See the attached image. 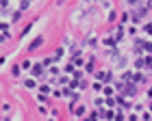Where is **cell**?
Here are the masks:
<instances>
[{
    "label": "cell",
    "instance_id": "obj_21",
    "mask_svg": "<svg viewBox=\"0 0 152 121\" xmlns=\"http://www.w3.org/2000/svg\"><path fill=\"white\" fill-rule=\"evenodd\" d=\"M63 71H65V73H70V76H72V73L76 71V67H74V63H72V60H70V63H67V65L63 67Z\"/></svg>",
    "mask_w": 152,
    "mask_h": 121
},
{
    "label": "cell",
    "instance_id": "obj_47",
    "mask_svg": "<svg viewBox=\"0 0 152 121\" xmlns=\"http://www.w3.org/2000/svg\"><path fill=\"white\" fill-rule=\"evenodd\" d=\"M48 121H57V117H48Z\"/></svg>",
    "mask_w": 152,
    "mask_h": 121
},
{
    "label": "cell",
    "instance_id": "obj_8",
    "mask_svg": "<svg viewBox=\"0 0 152 121\" xmlns=\"http://www.w3.org/2000/svg\"><path fill=\"white\" fill-rule=\"evenodd\" d=\"M133 65H135V69H137V71H141V69H143V67H146V65H148V60H146V56H137Z\"/></svg>",
    "mask_w": 152,
    "mask_h": 121
},
{
    "label": "cell",
    "instance_id": "obj_25",
    "mask_svg": "<svg viewBox=\"0 0 152 121\" xmlns=\"http://www.w3.org/2000/svg\"><path fill=\"white\" fill-rule=\"evenodd\" d=\"M28 6H31V0H20V11H26V9H28Z\"/></svg>",
    "mask_w": 152,
    "mask_h": 121
},
{
    "label": "cell",
    "instance_id": "obj_24",
    "mask_svg": "<svg viewBox=\"0 0 152 121\" xmlns=\"http://www.w3.org/2000/svg\"><path fill=\"white\" fill-rule=\"evenodd\" d=\"M0 11H2V13H9V0H0Z\"/></svg>",
    "mask_w": 152,
    "mask_h": 121
},
{
    "label": "cell",
    "instance_id": "obj_27",
    "mask_svg": "<svg viewBox=\"0 0 152 121\" xmlns=\"http://www.w3.org/2000/svg\"><path fill=\"white\" fill-rule=\"evenodd\" d=\"M102 86H104V84H102V82H98V80H96V82L91 84V89H94L96 93H102Z\"/></svg>",
    "mask_w": 152,
    "mask_h": 121
},
{
    "label": "cell",
    "instance_id": "obj_37",
    "mask_svg": "<svg viewBox=\"0 0 152 121\" xmlns=\"http://www.w3.org/2000/svg\"><path fill=\"white\" fill-rule=\"evenodd\" d=\"M143 32H146V35H152V22H148L146 26H143Z\"/></svg>",
    "mask_w": 152,
    "mask_h": 121
},
{
    "label": "cell",
    "instance_id": "obj_5",
    "mask_svg": "<svg viewBox=\"0 0 152 121\" xmlns=\"http://www.w3.org/2000/svg\"><path fill=\"white\" fill-rule=\"evenodd\" d=\"M100 43L104 45V48H109V50H115V48H117V39H115L113 35H111V37H104Z\"/></svg>",
    "mask_w": 152,
    "mask_h": 121
},
{
    "label": "cell",
    "instance_id": "obj_31",
    "mask_svg": "<svg viewBox=\"0 0 152 121\" xmlns=\"http://www.w3.org/2000/svg\"><path fill=\"white\" fill-rule=\"evenodd\" d=\"M9 39H11V32H0V43L9 41Z\"/></svg>",
    "mask_w": 152,
    "mask_h": 121
},
{
    "label": "cell",
    "instance_id": "obj_38",
    "mask_svg": "<svg viewBox=\"0 0 152 121\" xmlns=\"http://www.w3.org/2000/svg\"><path fill=\"white\" fill-rule=\"evenodd\" d=\"M152 119V112L148 110V112H143V115H141V121H150Z\"/></svg>",
    "mask_w": 152,
    "mask_h": 121
},
{
    "label": "cell",
    "instance_id": "obj_2",
    "mask_svg": "<svg viewBox=\"0 0 152 121\" xmlns=\"http://www.w3.org/2000/svg\"><path fill=\"white\" fill-rule=\"evenodd\" d=\"M31 78H46V67L41 63H35L31 67Z\"/></svg>",
    "mask_w": 152,
    "mask_h": 121
},
{
    "label": "cell",
    "instance_id": "obj_45",
    "mask_svg": "<svg viewBox=\"0 0 152 121\" xmlns=\"http://www.w3.org/2000/svg\"><path fill=\"white\" fill-rule=\"evenodd\" d=\"M148 97L152 99V86H150V89H148Z\"/></svg>",
    "mask_w": 152,
    "mask_h": 121
},
{
    "label": "cell",
    "instance_id": "obj_30",
    "mask_svg": "<svg viewBox=\"0 0 152 121\" xmlns=\"http://www.w3.org/2000/svg\"><path fill=\"white\" fill-rule=\"evenodd\" d=\"M104 104H107V108H113L115 106V97H104Z\"/></svg>",
    "mask_w": 152,
    "mask_h": 121
},
{
    "label": "cell",
    "instance_id": "obj_4",
    "mask_svg": "<svg viewBox=\"0 0 152 121\" xmlns=\"http://www.w3.org/2000/svg\"><path fill=\"white\" fill-rule=\"evenodd\" d=\"M22 84H24V89H28V91H35L37 86H39V84H37V78H31V76H28V78H24V80H22Z\"/></svg>",
    "mask_w": 152,
    "mask_h": 121
},
{
    "label": "cell",
    "instance_id": "obj_32",
    "mask_svg": "<svg viewBox=\"0 0 152 121\" xmlns=\"http://www.w3.org/2000/svg\"><path fill=\"white\" fill-rule=\"evenodd\" d=\"M61 91H63V97H72V89H70V86H63V89H61Z\"/></svg>",
    "mask_w": 152,
    "mask_h": 121
},
{
    "label": "cell",
    "instance_id": "obj_40",
    "mask_svg": "<svg viewBox=\"0 0 152 121\" xmlns=\"http://www.w3.org/2000/svg\"><path fill=\"white\" fill-rule=\"evenodd\" d=\"M128 35H133V37L137 35V26H130V28H128Z\"/></svg>",
    "mask_w": 152,
    "mask_h": 121
},
{
    "label": "cell",
    "instance_id": "obj_14",
    "mask_svg": "<svg viewBox=\"0 0 152 121\" xmlns=\"http://www.w3.org/2000/svg\"><path fill=\"white\" fill-rule=\"evenodd\" d=\"M18 22H22V11H13L11 13V24H18Z\"/></svg>",
    "mask_w": 152,
    "mask_h": 121
},
{
    "label": "cell",
    "instance_id": "obj_35",
    "mask_svg": "<svg viewBox=\"0 0 152 121\" xmlns=\"http://www.w3.org/2000/svg\"><path fill=\"white\" fill-rule=\"evenodd\" d=\"M37 112H39V115H48V108H46L44 104H39V106H37Z\"/></svg>",
    "mask_w": 152,
    "mask_h": 121
},
{
    "label": "cell",
    "instance_id": "obj_42",
    "mask_svg": "<svg viewBox=\"0 0 152 121\" xmlns=\"http://www.w3.org/2000/svg\"><path fill=\"white\" fill-rule=\"evenodd\" d=\"M126 121H137V115H130V117H128Z\"/></svg>",
    "mask_w": 152,
    "mask_h": 121
},
{
    "label": "cell",
    "instance_id": "obj_43",
    "mask_svg": "<svg viewBox=\"0 0 152 121\" xmlns=\"http://www.w3.org/2000/svg\"><path fill=\"white\" fill-rule=\"evenodd\" d=\"M126 2H130V4H139V0H126Z\"/></svg>",
    "mask_w": 152,
    "mask_h": 121
},
{
    "label": "cell",
    "instance_id": "obj_26",
    "mask_svg": "<svg viewBox=\"0 0 152 121\" xmlns=\"http://www.w3.org/2000/svg\"><path fill=\"white\" fill-rule=\"evenodd\" d=\"M11 28V22H0V32H9Z\"/></svg>",
    "mask_w": 152,
    "mask_h": 121
},
{
    "label": "cell",
    "instance_id": "obj_28",
    "mask_svg": "<svg viewBox=\"0 0 152 121\" xmlns=\"http://www.w3.org/2000/svg\"><path fill=\"white\" fill-rule=\"evenodd\" d=\"M107 19H109V22H115V19H117V11L111 9V11H109V15H107Z\"/></svg>",
    "mask_w": 152,
    "mask_h": 121
},
{
    "label": "cell",
    "instance_id": "obj_12",
    "mask_svg": "<svg viewBox=\"0 0 152 121\" xmlns=\"http://www.w3.org/2000/svg\"><path fill=\"white\" fill-rule=\"evenodd\" d=\"M102 95H104V97H113L115 95V89H113V86H109V84H104V86H102Z\"/></svg>",
    "mask_w": 152,
    "mask_h": 121
},
{
    "label": "cell",
    "instance_id": "obj_20",
    "mask_svg": "<svg viewBox=\"0 0 152 121\" xmlns=\"http://www.w3.org/2000/svg\"><path fill=\"white\" fill-rule=\"evenodd\" d=\"M35 99H37V104H46L48 102V95H46V93H37Z\"/></svg>",
    "mask_w": 152,
    "mask_h": 121
},
{
    "label": "cell",
    "instance_id": "obj_6",
    "mask_svg": "<svg viewBox=\"0 0 152 121\" xmlns=\"http://www.w3.org/2000/svg\"><path fill=\"white\" fill-rule=\"evenodd\" d=\"M133 82H135V84H143V82H148V76H146L143 71H135V73H133Z\"/></svg>",
    "mask_w": 152,
    "mask_h": 121
},
{
    "label": "cell",
    "instance_id": "obj_1",
    "mask_svg": "<svg viewBox=\"0 0 152 121\" xmlns=\"http://www.w3.org/2000/svg\"><path fill=\"white\" fill-rule=\"evenodd\" d=\"M96 80L102 84H109V82H113V71H109V69H100V71H96L94 73Z\"/></svg>",
    "mask_w": 152,
    "mask_h": 121
},
{
    "label": "cell",
    "instance_id": "obj_19",
    "mask_svg": "<svg viewBox=\"0 0 152 121\" xmlns=\"http://www.w3.org/2000/svg\"><path fill=\"white\" fill-rule=\"evenodd\" d=\"M46 73H48V76H61V69L57 65H50V69H48Z\"/></svg>",
    "mask_w": 152,
    "mask_h": 121
},
{
    "label": "cell",
    "instance_id": "obj_7",
    "mask_svg": "<svg viewBox=\"0 0 152 121\" xmlns=\"http://www.w3.org/2000/svg\"><path fill=\"white\" fill-rule=\"evenodd\" d=\"M124 32H126V28H124V24H117V26H115V32H113V37L117 39V43H120L122 39H124Z\"/></svg>",
    "mask_w": 152,
    "mask_h": 121
},
{
    "label": "cell",
    "instance_id": "obj_33",
    "mask_svg": "<svg viewBox=\"0 0 152 121\" xmlns=\"http://www.w3.org/2000/svg\"><path fill=\"white\" fill-rule=\"evenodd\" d=\"M0 108H2V112H11V104L9 102H2V104H0Z\"/></svg>",
    "mask_w": 152,
    "mask_h": 121
},
{
    "label": "cell",
    "instance_id": "obj_16",
    "mask_svg": "<svg viewBox=\"0 0 152 121\" xmlns=\"http://www.w3.org/2000/svg\"><path fill=\"white\" fill-rule=\"evenodd\" d=\"M122 82H133V71H130V69L122 71Z\"/></svg>",
    "mask_w": 152,
    "mask_h": 121
},
{
    "label": "cell",
    "instance_id": "obj_49",
    "mask_svg": "<svg viewBox=\"0 0 152 121\" xmlns=\"http://www.w3.org/2000/svg\"><path fill=\"white\" fill-rule=\"evenodd\" d=\"M100 2H104V0H100Z\"/></svg>",
    "mask_w": 152,
    "mask_h": 121
},
{
    "label": "cell",
    "instance_id": "obj_34",
    "mask_svg": "<svg viewBox=\"0 0 152 121\" xmlns=\"http://www.w3.org/2000/svg\"><path fill=\"white\" fill-rule=\"evenodd\" d=\"M52 97H54V99L63 97V91H61V89H54V91H52Z\"/></svg>",
    "mask_w": 152,
    "mask_h": 121
},
{
    "label": "cell",
    "instance_id": "obj_36",
    "mask_svg": "<svg viewBox=\"0 0 152 121\" xmlns=\"http://www.w3.org/2000/svg\"><path fill=\"white\" fill-rule=\"evenodd\" d=\"M33 26H35V22H31V24H26V26H24V28H22V37H24L26 32H28V30L33 28Z\"/></svg>",
    "mask_w": 152,
    "mask_h": 121
},
{
    "label": "cell",
    "instance_id": "obj_50",
    "mask_svg": "<svg viewBox=\"0 0 152 121\" xmlns=\"http://www.w3.org/2000/svg\"><path fill=\"white\" fill-rule=\"evenodd\" d=\"M85 2H89V0H85Z\"/></svg>",
    "mask_w": 152,
    "mask_h": 121
},
{
    "label": "cell",
    "instance_id": "obj_41",
    "mask_svg": "<svg viewBox=\"0 0 152 121\" xmlns=\"http://www.w3.org/2000/svg\"><path fill=\"white\" fill-rule=\"evenodd\" d=\"M7 60H9L7 56H0V67H4V65H7Z\"/></svg>",
    "mask_w": 152,
    "mask_h": 121
},
{
    "label": "cell",
    "instance_id": "obj_22",
    "mask_svg": "<svg viewBox=\"0 0 152 121\" xmlns=\"http://www.w3.org/2000/svg\"><path fill=\"white\" fill-rule=\"evenodd\" d=\"M130 19V11H122V17H120V24H126Z\"/></svg>",
    "mask_w": 152,
    "mask_h": 121
},
{
    "label": "cell",
    "instance_id": "obj_44",
    "mask_svg": "<svg viewBox=\"0 0 152 121\" xmlns=\"http://www.w3.org/2000/svg\"><path fill=\"white\" fill-rule=\"evenodd\" d=\"M57 4H59V6H63V4H65V0H57Z\"/></svg>",
    "mask_w": 152,
    "mask_h": 121
},
{
    "label": "cell",
    "instance_id": "obj_48",
    "mask_svg": "<svg viewBox=\"0 0 152 121\" xmlns=\"http://www.w3.org/2000/svg\"><path fill=\"white\" fill-rule=\"evenodd\" d=\"M150 112H152V104H150Z\"/></svg>",
    "mask_w": 152,
    "mask_h": 121
},
{
    "label": "cell",
    "instance_id": "obj_13",
    "mask_svg": "<svg viewBox=\"0 0 152 121\" xmlns=\"http://www.w3.org/2000/svg\"><path fill=\"white\" fill-rule=\"evenodd\" d=\"M63 45H59V48L57 50H54V54H52V58H54V63H59V60H61V56H63Z\"/></svg>",
    "mask_w": 152,
    "mask_h": 121
},
{
    "label": "cell",
    "instance_id": "obj_15",
    "mask_svg": "<svg viewBox=\"0 0 152 121\" xmlns=\"http://www.w3.org/2000/svg\"><path fill=\"white\" fill-rule=\"evenodd\" d=\"M11 76H13V78H20V76H22V67H20L18 63L11 67Z\"/></svg>",
    "mask_w": 152,
    "mask_h": 121
},
{
    "label": "cell",
    "instance_id": "obj_29",
    "mask_svg": "<svg viewBox=\"0 0 152 121\" xmlns=\"http://www.w3.org/2000/svg\"><path fill=\"white\" fill-rule=\"evenodd\" d=\"M59 84L61 86H67V84H70V78H67V76H59Z\"/></svg>",
    "mask_w": 152,
    "mask_h": 121
},
{
    "label": "cell",
    "instance_id": "obj_9",
    "mask_svg": "<svg viewBox=\"0 0 152 121\" xmlns=\"http://www.w3.org/2000/svg\"><path fill=\"white\" fill-rule=\"evenodd\" d=\"M85 73H96V58L94 56L85 63Z\"/></svg>",
    "mask_w": 152,
    "mask_h": 121
},
{
    "label": "cell",
    "instance_id": "obj_17",
    "mask_svg": "<svg viewBox=\"0 0 152 121\" xmlns=\"http://www.w3.org/2000/svg\"><path fill=\"white\" fill-rule=\"evenodd\" d=\"M72 63H74V67H85V58L83 56H72Z\"/></svg>",
    "mask_w": 152,
    "mask_h": 121
},
{
    "label": "cell",
    "instance_id": "obj_46",
    "mask_svg": "<svg viewBox=\"0 0 152 121\" xmlns=\"http://www.w3.org/2000/svg\"><path fill=\"white\" fill-rule=\"evenodd\" d=\"M0 121H9V115H4L2 119H0Z\"/></svg>",
    "mask_w": 152,
    "mask_h": 121
},
{
    "label": "cell",
    "instance_id": "obj_11",
    "mask_svg": "<svg viewBox=\"0 0 152 121\" xmlns=\"http://www.w3.org/2000/svg\"><path fill=\"white\" fill-rule=\"evenodd\" d=\"M33 65H35V63H33V58H24L22 63H20V67H22V71H31V67H33Z\"/></svg>",
    "mask_w": 152,
    "mask_h": 121
},
{
    "label": "cell",
    "instance_id": "obj_3",
    "mask_svg": "<svg viewBox=\"0 0 152 121\" xmlns=\"http://www.w3.org/2000/svg\"><path fill=\"white\" fill-rule=\"evenodd\" d=\"M44 43H46V37H44V35H37V37H35V39H33V41L28 43V52H35V50H39Z\"/></svg>",
    "mask_w": 152,
    "mask_h": 121
},
{
    "label": "cell",
    "instance_id": "obj_10",
    "mask_svg": "<svg viewBox=\"0 0 152 121\" xmlns=\"http://www.w3.org/2000/svg\"><path fill=\"white\" fill-rule=\"evenodd\" d=\"M85 112H87V106H76V108H74V112H72V115L74 117H78V119H83V117H85Z\"/></svg>",
    "mask_w": 152,
    "mask_h": 121
},
{
    "label": "cell",
    "instance_id": "obj_23",
    "mask_svg": "<svg viewBox=\"0 0 152 121\" xmlns=\"http://www.w3.org/2000/svg\"><path fill=\"white\" fill-rule=\"evenodd\" d=\"M41 65H44V67H50V65H54V58H52V56H46V58H41Z\"/></svg>",
    "mask_w": 152,
    "mask_h": 121
},
{
    "label": "cell",
    "instance_id": "obj_39",
    "mask_svg": "<svg viewBox=\"0 0 152 121\" xmlns=\"http://www.w3.org/2000/svg\"><path fill=\"white\" fill-rule=\"evenodd\" d=\"M96 106H98V108H100V106H104V97H96V102H94Z\"/></svg>",
    "mask_w": 152,
    "mask_h": 121
},
{
    "label": "cell",
    "instance_id": "obj_18",
    "mask_svg": "<svg viewBox=\"0 0 152 121\" xmlns=\"http://www.w3.org/2000/svg\"><path fill=\"white\" fill-rule=\"evenodd\" d=\"M39 89V93H46V95H52V86L50 84H41V86H37Z\"/></svg>",
    "mask_w": 152,
    "mask_h": 121
}]
</instances>
